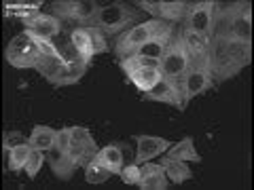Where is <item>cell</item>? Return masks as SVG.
Instances as JSON below:
<instances>
[{"label":"cell","instance_id":"11","mask_svg":"<svg viewBox=\"0 0 254 190\" xmlns=\"http://www.w3.org/2000/svg\"><path fill=\"white\" fill-rule=\"evenodd\" d=\"M133 142H136V161L133 163L138 165L159 158L161 154L168 152L172 146L170 140L159 138V136H133Z\"/></svg>","mask_w":254,"mask_h":190},{"label":"cell","instance_id":"10","mask_svg":"<svg viewBox=\"0 0 254 190\" xmlns=\"http://www.w3.org/2000/svg\"><path fill=\"white\" fill-rule=\"evenodd\" d=\"M214 78L210 74L208 66H193L182 78V89H185V99L187 104H190L195 97L208 93L210 89H214Z\"/></svg>","mask_w":254,"mask_h":190},{"label":"cell","instance_id":"18","mask_svg":"<svg viewBox=\"0 0 254 190\" xmlns=\"http://www.w3.org/2000/svg\"><path fill=\"white\" fill-rule=\"evenodd\" d=\"M187 15V0H157V13L153 19L180 26Z\"/></svg>","mask_w":254,"mask_h":190},{"label":"cell","instance_id":"21","mask_svg":"<svg viewBox=\"0 0 254 190\" xmlns=\"http://www.w3.org/2000/svg\"><path fill=\"white\" fill-rule=\"evenodd\" d=\"M32 152L30 142H23V144H17L13 148H4V167L9 171H21L26 169L28 156Z\"/></svg>","mask_w":254,"mask_h":190},{"label":"cell","instance_id":"22","mask_svg":"<svg viewBox=\"0 0 254 190\" xmlns=\"http://www.w3.org/2000/svg\"><path fill=\"white\" fill-rule=\"evenodd\" d=\"M58 129H53V127H49V125H36L34 129H32V133H30V138H28V142H30V146L32 148H38V150H49V148H53L55 146V142H58Z\"/></svg>","mask_w":254,"mask_h":190},{"label":"cell","instance_id":"27","mask_svg":"<svg viewBox=\"0 0 254 190\" xmlns=\"http://www.w3.org/2000/svg\"><path fill=\"white\" fill-rule=\"evenodd\" d=\"M47 163V152L45 150H38V148H32V152L28 156V163H26V176L30 180H34L38 176V171L43 169V165Z\"/></svg>","mask_w":254,"mask_h":190},{"label":"cell","instance_id":"28","mask_svg":"<svg viewBox=\"0 0 254 190\" xmlns=\"http://www.w3.org/2000/svg\"><path fill=\"white\" fill-rule=\"evenodd\" d=\"M119 178H121V182H123V184H127V186H133V184L138 186V182H140V165L138 163L123 165V169H121V173H119Z\"/></svg>","mask_w":254,"mask_h":190},{"label":"cell","instance_id":"13","mask_svg":"<svg viewBox=\"0 0 254 190\" xmlns=\"http://www.w3.org/2000/svg\"><path fill=\"white\" fill-rule=\"evenodd\" d=\"M47 163H49L53 176L60 178L62 182L72 180L74 173H76V169H78V165L72 161V156H70L68 148H62V146H58V144L47 150Z\"/></svg>","mask_w":254,"mask_h":190},{"label":"cell","instance_id":"26","mask_svg":"<svg viewBox=\"0 0 254 190\" xmlns=\"http://www.w3.org/2000/svg\"><path fill=\"white\" fill-rule=\"evenodd\" d=\"M110 169H106L104 165H100V163H95V161H89L85 165V182L87 184H104L106 180H110Z\"/></svg>","mask_w":254,"mask_h":190},{"label":"cell","instance_id":"12","mask_svg":"<svg viewBox=\"0 0 254 190\" xmlns=\"http://www.w3.org/2000/svg\"><path fill=\"white\" fill-rule=\"evenodd\" d=\"M23 32L36 36V38H43V41H53L55 36L62 32L60 26V19L51 13H36L34 17H30L23 21Z\"/></svg>","mask_w":254,"mask_h":190},{"label":"cell","instance_id":"2","mask_svg":"<svg viewBox=\"0 0 254 190\" xmlns=\"http://www.w3.org/2000/svg\"><path fill=\"white\" fill-rule=\"evenodd\" d=\"M144 13L133 6V2H123V0H115V2L102 4V9L95 17L93 28L100 30L104 36L110 34H123L127 28L138 26Z\"/></svg>","mask_w":254,"mask_h":190},{"label":"cell","instance_id":"7","mask_svg":"<svg viewBox=\"0 0 254 190\" xmlns=\"http://www.w3.org/2000/svg\"><path fill=\"white\" fill-rule=\"evenodd\" d=\"M212 21H214V2L212 0H187V15L182 19L180 28H187L203 38H212Z\"/></svg>","mask_w":254,"mask_h":190},{"label":"cell","instance_id":"17","mask_svg":"<svg viewBox=\"0 0 254 190\" xmlns=\"http://www.w3.org/2000/svg\"><path fill=\"white\" fill-rule=\"evenodd\" d=\"M89 70V61H72V63H62L60 72L51 78L53 87H68V85H76L83 81V76Z\"/></svg>","mask_w":254,"mask_h":190},{"label":"cell","instance_id":"20","mask_svg":"<svg viewBox=\"0 0 254 190\" xmlns=\"http://www.w3.org/2000/svg\"><path fill=\"white\" fill-rule=\"evenodd\" d=\"M165 154H168L170 158H178V161H187V163H201V154L197 152L195 140L190 136H185L180 142L172 144Z\"/></svg>","mask_w":254,"mask_h":190},{"label":"cell","instance_id":"16","mask_svg":"<svg viewBox=\"0 0 254 190\" xmlns=\"http://www.w3.org/2000/svg\"><path fill=\"white\" fill-rule=\"evenodd\" d=\"M95 163L104 165L106 169H110L113 176H119L125 165V154H123V144L121 142H113V144H108L104 148H100L98 152L93 156Z\"/></svg>","mask_w":254,"mask_h":190},{"label":"cell","instance_id":"14","mask_svg":"<svg viewBox=\"0 0 254 190\" xmlns=\"http://www.w3.org/2000/svg\"><path fill=\"white\" fill-rule=\"evenodd\" d=\"M178 30H180V41L185 45L193 66H208V53H210L208 38H203V36L195 34V32H190L187 28H180V26H178Z\"/></svg>","mask_w":254,"mask_h":190},{"label":"cell","instance_id":"15","mask_svg":"<svg viewBox=\"0 0 254 190\" xmlns=\"http://www.w3.org/2000/svg\"><path fill=\"white\" fill-rule=\"evenodd\" d=\"M138 186L142 190H165L170 188V180L165 176V169L161 163H142L140 165V182Z\"/></svg>","mask_w":254,"mask_h":190},{"label":"cell","instance_id":"5","mask_svg":"<svg viewBox=\"0 0 254 190\" xmlns=\"http://www.w3.org/2000/svg\"><path fill=\"white\" fill-rule=\"evenodd\" d=\"M140 99L144 101H157V104H168L172 108H176L178 112L187 110V99H185V89H182V81L176 78L161 76L155 87H150L148 91L140 93Z\"/></svg>","mask_w":254,"mask_h":190},{"label":"cell","instance_id":"3","mask_svg":"<svg viewBox=\"0 0 254 190\" xmlns=\"http://www.w3.org/2000/svg\"><path fill=\"white\" fill-rule=\"evenodd\" d=\"M174 28H176L174 23H165V21H159V19L140 21L138 26L129 28V30L123 32V34L117 38V43H115V55H117V59L129 57V55L136 53L144 43H148L150 38L161 36V34H165V32H170Z\"/></svg>","mask_w":254,"mask_h":190},{"label":"cell","instance_id":"25","mask_svg":"<svg viewBox=\"0 0 254 190\" xmlns=\"http://www.w3.org/2000/svg\"><path fill=\"white\" fill-rule=\"evenodd\" d=\"M161 61L159 59H148V57H142V55H129L125 59H119V68L123 70L125 74H131L136 70H148V68H159Z\"/></svg>","mask_w":254,"mask_h":190},{"label":"cell","instance_id":"9","mask_svg":"<svg viewBox=\"0 0 254 190\" xmlns=\"http://www.w3.org/2000/svg\"><path fill=\"white\" fill-rule=\"evenodd\" d=\"M70 41L76 47V51L83 55L85 61H89L100 53H106L110 47L106 43V36L95 28H78L76 32L70 34Z\"/></svg>","mask_w":254,"mask_h":190},{"label":"cell","instance_id":"8","mask_svg":"<svg viewBox=\"0 0 254 190\" xmlns=\"http://www.w3.org/2000/svg\"><path fill=\"white\" fill-rule=\"evenodd\" d=\"M70 131V144H68V152L72 156V161L78 167H85L89 161H93L95 152H98V144L91 136V131L83 125H72L68 127Z\"/></svg>","mask_w":254,"mask_h":190},{"label":"cell","instance_id":"23","mask_svg":"<svg viewBox=\"0 0 254 190\" xmlns=\"http://www.w3.org/2000/svg\"><path fill=\"white\" fill-rule=\"evenodd\" d=\"M125 76L140 93H144V91L150 89V87H155L163 74H161V70H159V68H148V70H136V72L125 74Z\"/></svg>","mask_w":254,"mask_h":190},{"label":"cell","instance_id":"19","mask_svg":"<svg viewBox=\"0 0 254 190\" xmlns=\"http://www.w3.org/2000/svg\"><path fill=\"white\" fill-rule=\"evenodd\" d=\"M165 169V176H168L170 184H185L193 178V169L189 167L187 161H178V158H170L168 154H161V161Z\"/></svg>","mask_w":254,"mask_h":190},{"label":"cell","instance_id":"4","mask_svg":"<svg viewBox=\"0 0 254 190\" xmlns=\"http://www.w3.org/2000/svg\"><path fill=\"white\" fill-rule=\"evenodd\" d=\"M41 49L34 41V36H30L28 32H19L11 38V43L6 45L4 59L9 61L13 68H36L38 59H41Z\"/></svg>","mask_w":254,"mask_h":190},{"label":"cell","instance_id":"29","mask_svg":"<svg viewBox=\"0 0 254 190\" xmlns=\"http://www.w3.org/2000/svg\"><path fill=\"white\" fill-rule=\"evenodd\" d=\"M23 142H28L23 133H19V131H6L4 138H2V148H13L17 144H23Z\"/></svg>","mask_w":254,"mask_h":190},{"label":"cell","instance_id":"1","mask_svg":"<svg viewBox=\"0 0 254 190\" xmlns=\"http://www.w3.org/2000/svg\"><path fill=\"white\" fill-rule=\"evenodd\" d=\"M252 63V45L237 41L212 38L208 53V70L214 78V85L227 83L240 76Z\"/></svg>","mask_w":254,"mask_h":190},{"label":"cell","instance_id":"6","mask_svg":"<svg viewBox=\"0 0 254 190\" xmlns=\"http://www.w3.org/2000/svg\"><path fill=\"white\" fill-rule=\"evenodd\" d=\"M159 61H161V66H159L161 74L168 76V78H176V81H182L185 74L193 68V61H190L185 45H182V41H180V30L174 34L170 47L165 49L163 57Z\"/></svg>","mask_w":254,"mask_h":190},{"label":"cell","instance_id":"24","mask_svg":"<svg viewBox=\"0 0 254 190\" xmlns=\"http://www.w3.org/2000/svg\"><path fill=\"white\" fill-rule=\"evenodd\" d=\"M43 6V2H4V15L6 17H19L21 21H26L30 17H34L36 13H41L38 9Z\"/></svg>","mask_w":254,"mask_h":190}]
</instances>
